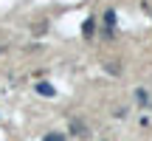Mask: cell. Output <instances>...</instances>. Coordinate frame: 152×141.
I'll return each mask as SVG.
<instances>
[{
  "mask_svg": "<svg viewBox=\"0 0 152 141\" xmlns=\"http://www.w3.org/2000/svg\"><path fill=\"white\" fill-rule=\"evenodd\" d=\"M37 93L39 96H56V90H54V85H48V82H37Z\"/></svg>",
  "mask_w": 152,
  "mask_h": 141,
  "instance_id": "6da1fadb",
  "label": "cell"
},
{
  "mask_svg": "<svg viewBox=\"0 0 152 141\" xmlns=\"http://www.w3.org/2000/svg\"><path fill=\"white\" fill-rule=\"evenodd\" d=\"M104 26H107V34H113V28H115V11L113 9L104 11Z\"/></svg>",
  "mask_w": 152,
  "mask_h": 141,
  "instance_id": "7a4b0ae2",
  "label": "cell"
},
{
  "mask_svg": "<svg viewBox=\"0 0 152 141\" xmlns=\"http://www.w3.org/2000/svg\"><path fill=\"white\" fill-rule=\"evenodd\" d=\"M93 31H96V23H93V17H87V20L82 23V34H85V37H93Z\"/></svg>",
  "mask_w": 152,
  "mask_h": 141,
  "instance_id": "3957f363",
  "label": "cell"
},
{
  "mask_svg": "<svg viewBox=\"0 0 152 141\" xmlns=\"http://www.w3.org/2000/svg\"><path fill=\"white\" fill-rule=\"evenodd\" d=\"M71 133H73V136H87V127L82 124V121H73V124H71Z\"/></svg>",
  "mask_w": 152,
  "mask_h": 141,
  "instance_id": "277c9868",
  "label": "cell"
},
{
  "mask_svg": "<svg viewBox=\"0 0 152 141\" xmlns=\"http://www.w3.org/2000/svg\"><path fill=\"white\" fill-rule=\"evenodd\" d=\"M42 141H65V136H62V133H45Z\"/></svg>",
  "mask_w": 152,
  "mask_h": 141,
  "instance_id": "5b68a950",
  "label": "cell"
},
{
  "mask_svg": "<svg viewBox=\"0 0 152 141\" xmlns=\"http://www.w3.org/2000/svg\"><path fill=\"white\" fill-rule=\"evenodd\" d=\"M135 99H138V104H147L149 99H147V90H135Z\"/></svg>",
  "mask_w": 152,
  "mask_h": 141,
  "instance_id": "8992f818",
  "label": "cell"
}]
</instances>
